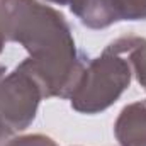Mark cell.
I'll return each instance as SVG.
<instances>
[{"label":"cell","instance_id":"5","mask_svg":"<svg viewBox=\"0 0 146 146\" xmlns=\"http://www.w3.org/2000/svg\"><path fill=\"white\" fill-rule=\"evenodd\" d=\"M112 51L126 56L138 83L146 90V39L138 36H122L109 44Z\"/></svg>","mask_w":146,"mask_h":146},{"label":"cell","instance_id":"1","mask_svg":"<svg viewBox=\"0 0 146 146\" xmlns=\"http://www.w3.org/2000/svg\"><path fill=\"white\" fill-rule=\"evenodd\" d=\"M5 36L29 53L24 60L44 97L70 99L85 61L76 51L70 24L56 9L37 0H0Z\"/></svg>","mask_w":146,"mask_h":146},{"label":"cell","instance_id":"7","mask_svg":"<svg viewBox=\"0 0 146 146\" xmlns=\"http://www.w3.org/2000/svg\"><path fill=\"white\" fill-rule=\"evenodd\" d=\"M0 146H58V145L44 134H27V136H12V138L2 141Z\"/></svg>","mask_w":146,"mask_h":146},{"label":"cell","instance_id":"10","mask_svg":"<svg viewBox=\"0 0 146 146\" xmlns=\"http://www.w3.org/2000/svg\"><path fill=\"white\" fill-rule=\"evenodd\" d=\"M46 2H53V3H58V5H70V9H75L82 0H46Z\"/></svg>","mask_w":146,"mask_h":146},{"label":"cell","instance_id":"8","mask_svg":"<svg viewBox=\"0 0 146 146\" xmlns=\"http://www.w3.org/2000/svg\"><path fill=\"white\" fill-rule=\"evenodd\" d=\"M5 19H3V10H2V3H0V53L3 51V46H5Z\"/></svg>","mask_w":146,"mask_h":146},{"label":"cell","instance_id":"11","mask_svg":"<svg viewBox=\"0 0 146 146\" xmlns=\"http://www.w3.org/2000/svg\"><path fill=\"white\" fill-rule=\"evenodd\" d=\"M5 75H7V70H5V66H2V65H0V80H2Z\"/></svg>","mask_w":146,"mask_h":146},{"label":"cell","instance_id":"3","mask_svg":"<svg viewBox=\"0 0 146 146\" xmlns=\"http://www.w3.org/2000/svg\"><path fill=\"white\" fill-rule=\"evenodd\" d=\"M41 99L42 88L22 61L0 80V119L12 133L24 131L33 124Z\"/></svg>","mask_w":146,"mask_h":146},{"label":"cell","instance_id":"2","mask_svg":"<svg viewBox=\"0 0 146 146\" xmlns=\"http://www.w3.org/2000/svg\"><path fill=\"white\" fill-rule=\"evenodd\" d=\"M131 75L127 60L107 46L100 56L85 65L70 97L72 107L82 114H99L109 109L129 87Z\"/></svg>","mask_w":146,"mask_h":146},{"label":"cell","instance_id":"9","mask_svg":"<svg viewBox=\"0 0 146 146\" xmlns=\"http://www.w3.org/2000/svg\"><path fill=\"white\" fill-rule=\"evenodd\" d=\"M12 136H14V133H12V131L3 124V121L0 119V143L5 141V139H9V138H12Z\"/></svg>","mask_w":146,"mask_h":146},{"label":"cell","instance_id":"6","mask_svg":"<svg viewBox=\"0 0 146 146\" xmlns=\"http://www.w3.org/2000/svg\"><path fill=\"white\" fill-rule=\"evenodd\" d=\"M110 24L119 21H146V0H102Z\"/></svg>","mask_w":146,"mask_h":146},{"label":"cell","instance_id":"4","mask_svg":"<svg viewBox=\"0 0 146 146\" xmlns=\"http://www.w3.org/2000/svg\"><path fill=\"white\" fill-rule=\"evenodd\" d=\"M114 134L121 146H146V100L129 104L121 110Z\"/></svg>","mask_w":146,"mask_h":146}]
</instances>
